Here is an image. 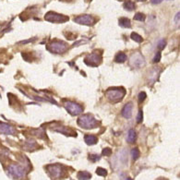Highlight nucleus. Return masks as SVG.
<instances>
[{"mask_svg": "<svg viewBox=\"0 0 180 180\" xmlns=\"http://www.w3.org/2000/svg\"><path fill=\"white\" fill-rule=\"evenodd\" d=\"M48 174L52 178H59L62 175V166L59 164H51L47 167Z\"/></svg>", "mask_w": 180, "mask_h": 180, "instance_id": "obj_8", "label": "nucleus"}, {"mask_svg": "<svg viewBox=\"0 0 180 180\" xmlns=\"http://www.w3.org/2000/svg\"><path fill=\"white\" fill-rule=\"evenodd\" d=\"M78 125L83 128L91 130V128H93L98 125V121L93 117L92 114H83L79 117Z\"/></svg>", "mask_w": 180, "mask_h": 180, "instance_id": "obj_1", "label": "nucleus"}, {"mask_svg": "<svg viewBox=\"0 0 180 180\" xmlns=\"http://www.w3.org/2000/svg\"><path fill=\"white\" fill-rule=\"evenodd\" d=\"M119 25L123 28H130L131 27L130 20H128L127 18H121L119 19Z\"/></svg>", "mask_w": 180, "mask_h": 180, "instance_id": "obj_15", "label": "nucleus"}, {"mask_svg": "<svg viewBox=\"0 0 180 180\" xmlns=\"http://www.w3.org/2000/svg\"><path fill=\"white\" fill-rule=\"evenodd\" d=\"M84 140L86 144L88 145H93V144H96L97 142V138L95 136H93V135H87L84 137Z\"/></svg>", "mask_w": 180, "mask_h": 180, "instance_id": "obj_14", "label": "nucleus"}, {"mask_svg": "<svg viewBox=\"0 0 180 180\" xmlns=\"http://www.w3.org/2000/svg\"><path fill=\"white\" fill-rule=\"evenodd\" d=\"M131 39L134 40L135 42H138V43H141L143 41L142 37H141L140 35H139L138 33H136V32H132L131 33Z\"/></svg>", "mask_w": 180, "mask_h": 180, "instance_id": "obj_19", "label": "nucleus"}, {"mask_svg": "<svg viewBox=\"0 0 180 180\" xmlns=\"http://www.w3.org/2000/svg\"><path fill=\"white\" fill-rule=\"evenodd\" d=\"M158 180H167L166 178H159Z\"/></svg>", "mask_w": 180, "mask_h": 180, "instance_id": "obj_32", "label": "nucleus"}, {"mask_svg": "<svg viewBox=\"0 0 180 180\" xmlns=\"http://www.w3.org/2000/svg\"><path fill=\"white\" fill-rule=\"evenodd\" d=\"M125 95V90L123 88H112L106 92L107 98L114 102H117L122 100Z\"/></svg>", "mask_w": 180, "mask_h": 180, "instance_id": "obj_3", "label": "nucleus"}, {"mask_svg": "<svg viewBox=\"0 0 180 180\" xmlns=\"http://www.w3.org/2000/svg\"><path fill=\"white\" fill-rule=\"evenodd\" d=\"M131 156H132V159H133L134 161L137 160V159L139 158V151L138 148L132 149V151H131Z\"/></svg>", "mask_w": 180, "mask_h": 180, "instance_id": "obj_22", "label": "nucleus"}, {"mask_svg": "<svg viewBox=\"0 0 180 180\" xmlns=\"http://www.w3.org/2000/svg\"><path fill=\"white\" fill-rule=\"evenodd\" d=\"M84 60H85V63L87 64V65L96 67V66H98L99 64L101 63L102 57H101L100 55L93 53V54H90L89 56H87Z\"/></svg>", "mask_w": 180, "mask_h": 180, "instance_id": "obj_9", "label": "nucleus"}, {"mask_svg": "<svg viewBox=\"0 0 180 180\" xmlns=\"http://www.w3.org/2000/svg\"><path fill=\"white\" fill-rule=\"evenodd\" d=\"M144 64H145V59L139 53L134 54L130 58V65L135 69L142 68L144 66Z\"/></svg>", "mask_w": 180, "mask_h": 180, "instance_id": "obj_7", "label": "nucleus"}, {"mask_svg": "<svg viewBox=\"0 0 180 180\" xmlns=\"http://www.w3.org/2000/svg\"><path fill=\"white\" fill-rule=\"evenodd\" d=\"M160 59H161V53L158 52V53L155 54V56H154V58H153V62L154 63H158L160 61Z\"/></svg>", "mask_w": 180, "mask_h": 180, "instance_id": "obj_28", "label": "nucleus"}, {"mask_svg": "<svg viewBox=\"0 0 180 180\" xmlns=\"http://www.w3.org/2000/svg\"><path fill=\"white\" fill-rule=\"evenodd\" d=\"M124 8L127 10H133V9H135V4L132 1H127L124 4Z\"/></svg>", "mask_w": 180, "mask_h": 180, "instance_id": "obj_18", "label": "nucleus"}, {"mask_svg": "<svg viewBox=\"0 0 180 180\" xmlns=\"http://www.w3.org/2000/svg\"><path fill=\"white\" fill-rule=\"evenodd\" d=\"M45 20L47 21L50 22H55V23H61V22H65L69 20L68 17L66 16H63L61 14L56 13V12L53 11H50L45 15Z\"/></svg>", "mask_w": 180, "mask_h": 180, "instance_id": "obj_6", "label": "nucleus"}, {"mask_svg": "<svg viewBox=\"0 0 180 180\" xmlns=\"http://www.w3.org/2000/svg\"><path fill=\"white\" fill-rule=\"evenodd\" d=\"M179 16H180V13H179V12H177V14H176V16L175 17V23H176V25H177V26H178V25H179Z\"/></svg>", "mask_w": 180, "mask_h": 180, "instance_id": "obj_29", "label": "nucleus"}, {"mask_svg": "<svg viewBox=\"0 0 180 180\" xmlns=\"http://www.w3.org/2000/svg\"><path fill=\"white\" fill-rule=\"evenodd\" d=\"M47 49L50 51V52H52V53L61 54V53L66 52L67 49H68V46H67V44L64 43V42H61V41H53L52 43H50L48 44Z\"/></svg>", "mask_w": 180, "mask_h": 180, "instance_id": "obj_4", "label": "nucleus"}, {"mask_svg": "<svg viewBox=\"0 0 180 180\" xmlns=\"http://www.w3.org/2000/svg\"><path fill=\"white\" fill-rule=\"evenodd\" d=\"M132 110H133V105L131 104V102H127V104L122 109V115H123L125 118L131 117Z\"/></svg>", "mask_w": 180, "mask_h": 180, "instance_id": "obj_12", "label": "nucleus"}, {"mask_svg": "<svg viewBox=\"0 0 180 180\" xmlns=\"http://www.w3.org/2000/svg\"><path fill=\"white\" fill-rule=\"evenodd\" d=\"M75 22L81 24V25H87V26H92L94 23V19L91 15H81L80 17H77L74 20Z\"/></svg>", "mask_w": 180, "mask_h": 180, "instance_id": "obj_10", "label": "nucleus"}, {"mask_svg": "<svg viewBox=\"0 0 180 180\" xmlns=\"http://www.w3.org/2000/svg\"><path fill=\"white\" fill-rule=\"evenodd\" d=\"M89 159L91 160L92 162H97V161H99L101 159V156L97 155V154H90Z\"/></svg>", "mask_w": 180, "mask_h": 180, "instance_id": "obj_23", "label": "nucleus"}, {"mask_svg": "<svg viewBox=\"0 0 180 180\" xmlns=\"http://www.w3.org/2000/svg\"><path fill=\"white\" fill-rule=\"evenodd\" d=\"M151 2L153 5H157V4H160L161 2H163V0H151Z\"/></svg>", "mask_w": 180, "mask_h": 180, "instance_id": "obj_30", "label": "nucleus"}, {"mask_svg": "<svg viewBox=\"0 0 180 180\" xmlns=\"http://www.w3.org/2000/svg\"><path fill=\"white\" fill-rule=\"evenodd\" d=\"M96 174L98 175H101V176H106L107 171L104 168H102V167H98V168L96 169Z\"/></svg>", "mask_w": 180, "mask_h": 180, "instance_id": "obj_21", "label": "nucleus"}, {"mask_svg": "<svg viewBox=\"0 0 180 180\" xmlns=\"http://www.w3.org/2000/svg\"><path fill=\"white\" fill-rule=\"evenodd\" d=\"M142 120H143V112L140 109L138 113V115H137V123L142 122Z\"/></svg>", "mask_w": 180, "mask_h": 180, "instance_id": "obj_24", "label": "nucleus"}, {"mask_svg": "<svg viewBox=\"0 0 180 180\" xmlns=\"http://www.w3.org/2000/svg\"><path fill=\"white\" fill-rule=\"evenodd\" d=\"M8 174L10 177L14 179H20L24 177L25 174H26V170H25L21 165L19 164H10L8 167Z\"/></svg>", "mask_w": 180, "mask_h": 180, "instance_id": "obj_2", "label": "nucleus"}, {"mask_svg": "<svg viewBox=\"0 0 180 180\" xmlns=\"http://www.w3.org/2000/svg\"><path fill=\"white\" fill-rule=\"evenodd\" d=\"M92 175L87 171H81L78 174V178L80 180H89L91 179Z\"/></svg>", "mask_w": 180, "mask_h": 180, "instance_id": "obj_16", "label": "nucleus"}, {"mask_svg": "<svg viewBox=\"0 0 180 180\" xmlns=\"http://www.w3.org/2000/svg\"><path fill=\"white\" fill-rule=\"evenodd\" d=\"M165 45H166V42H165V40L162 39V40L159 41V43H158V44H157V47H158L159 50H163V49L165 47Z\"/></svg>", "mask_w": 180, "mask_h": 180, "instance_id": "obj_25", "label": "nucleus"}, {"mask_svg": "<svg viewBox=\"0 0 180 180\" xmlns=\"http://www.w3.org/2000/svg\"><path fill=\"white\" fill-rule=\"evenodd\" d=\"M145 99H146V93H143V92L139 93V102H142Z\"/></svg>", "mask_w": 180, "mask_h": 180, "instance_id": "obj_27", "label": "nucleus"}, {"mask_svg": "<svg viewBox=\"0 0 180 180\" xmlns=\"http://www.w3.org/2000/svg\"><path fill=\"white\" fill-rule=\"evenodd\" d=\"M126 60H127V56L124 53H119L117 55V56H115V62H117V63H123Z\"/></svg>", "mask_w": 180, "mask_h": 180, "instance_id": "obj_17", "label": "nucleus"}, {"mask_svg": "<svg viewBox=\"0 0 180 180\" xmlns=\"http://www.w3.org/2000/svg\"><path fill=\"white\" fill-rule=\"evenodd\" d=\"M64 106H65L66 110L72 115H78L83 111V108L81 107V105L77 104V102H70V101H67L64 102Z\"/></svg>", "mask_w": 180, "mask_h": 180, "instance_id": "obj_5", "label": "nucleus"}, {"mask_svg": "<svg viewBox=\"0 0 180 180\" xmlns=\"http://www.w3.org/2000/svg\"><path fill=\"white\" fill-rule=\"evenodd\" d=\"M138 2H142V1H146V0H136Z\"/></svg>", "mask_w": 180, "mask_h": 180, "instance_id": "obj_31", "label": "nucleus"}, {"mask_svg": "<svg viewBox=\"0 0 180 180\" xmlns=\"http://www.w3.org/2000/svg\"><path fill=\"white\" fill-rule=\"evenodd\" d=\"M118 1H122V0H118Z\"/></svg>", "mask_w": 180, "mask_h": 180, "instance_id": "obj_34", "label": "nucleus"}, {"mask_svg": "<svg viewBox=\"0 0 180 180\" xmlns=\"http://www.w3.org/2000/svg\"><path fill=\"white\" fill-rule=\"evenodd\" d=\"M127 180H133L132 178H130V177H128V178H127Z\"/></svg>", "mask_w": 180, "mask_h": 180, "instance_id": "obj_33", "label": "nucleus"}, {"mask_svg": "<svg viewBox=\"0 0 180 180\" xmlns=\"http://www.w3.org/2000/svg\"><path fill=\"white\" fill-rule=\"evenodd\" d=\"M112 153V150L110 148H105V150H102V155L104 156H108V155H111Z\"/></svg>", "mask_w": 180, "mask_h": 180, "instance_id": "obj_26", "label": "nucleus"}, {"mask_svg": "<svg viewBox=\"0 0 180 180\" xmlns=\"http://www.w3.org/2000/svg\"><path fill=\"white\" fill-rule=\"evenodd\" d=\"M145 19H146L145 15L142 14V13H140V12H139V13H136L135 16H134V20H139V21H144Z\"/></svg>", "mask_w": 180, "mask_h": 180, "instance_id": "obj_20", "label": "nucleus"}, {"mask_svg": "<svg viewBox=\"0 0 180 180\" xmlns=\"http://www.w3.org/2000/svg\"><path fill=\"white\" fill-rule=\"evenodd\" d=\"M0 133L5 135H12L15 133V128L8 124L0 122Z\"/></svg>", "mask_w": 180, "mask_h": 180, "instance_id": "obj_11", "label": "nucleus"}, {"mask_svg": "<svg viewBox=\"0 0 180 180\" xmlns=\"http://www.w3.org/2000/svg\"><path fill=\"white\" fill-rule=\"evenodd\" d=\"M136 139H137V134H136L135 130H128V132H127V142L134 143L135 141H136Z\"/></svg>", "mask_w": 180, "mask_h": 180, "instance_id": "obj_13", "label": "nucleus"}]
</instances>
